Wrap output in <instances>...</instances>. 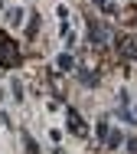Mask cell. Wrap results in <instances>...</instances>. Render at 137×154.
<instances>
[{
  "label": "cell",
  "mask_w": 137,
  "mask_h": 154,
  "mask_svg": "<svg viewBox=\"0 0 137 154\" xmlns=\"http://www.w3.org/2000/svg\"><path fill=\"white\" fill-rule=\"evenodd\" d=\"M7 20H10L13 26H16V23L23 20V10H20V7H10V10H7Z\"/></svg>",
  "instance_id": "obj_8"
},
{
  "label": "cell",
  "mask_w": 137,
  "mask_h": 154,
  "mask_svg": "<svg viewBox=\"0 0 137 154\" xmlns=\"http://www.w3.org/2000/svg\"><path fill=\"white\" fill-rule=\"evenodd\" d=\"M39 23H42V17H39V13H33V17H30V36H36Z\"/></svg>",
  "instance_id": "obj_10"
},
{
  "label": "cell",
  "mask_w": 137,
  "mask_h": 154,
  "mask_svg": "<svg viewBox=\"0 0 137 154\" xmlns=\"http://www.w3.org/2000/svg\"><path fill=\"white\" fill-rule=\"evenodd\" d=\"M66 118H68V131H72V134H78V138H85V131H88V128H85L82 115H78L75 108H68V112H66Z\"/></svg>",
  "instance_id": "obj_2"
},
{
  "label": "cell",
  "mask_w": 137,
  "mask_h": 154,
  "mask_svg": "<svg viewBox=\"0 0 137 154\" xmlns=\"http://www.w3.org/2000/svg\"><path fill=\"white\" fill-rule=\"evenodd\" d=\"M13 98H16V102H23V85H20L16 79H13Z\"/></svg>",
  "instance_id": "obj_11"
},
{
  "label": "cell",
  "mask_w": 137,
  "mask_h": 154,
  "mask_svg": "<svg viewBox=\"0 0 137 154\" xmlns=\"http://www.w3.org/2000/svg\"><path fill=\"white\" fill-rule=\"evenodd\" d=\"M95 7H98L101 13H114V10H118V0H95Z\"/></svg>",
  "instance_id": "obj_7"
},
{
  "label": "cell",
  "mask_w": 137,
  "mask_h": 154,
  "mask_svg": "<svg viewBox=\"0 0 137 154\" xmlns=\"http://www.w3.org/2000/svg\"><path fill=\"white\" fill-rule=\"evenodd\" d=\"M108 131H111V125L104 122V118H101V122H98V125H95V138H98L101 144H104V141H108Z\"/></svg>",
  "instance_id": "obj_6"
},
{
  "label": "cell",
  "mask_w": 137,
  "mask_h": 154,
  "mask_svg": "<svg viewBox=\"0 0 137 154\" xmlns=\"http://www.w3.org/2000/svg\"><path fill=\"white\" fill-rule=\"evenodd\" d=\"M23 62V53H20V43L10 39L7 33H0V66L3 69H16Z\"/></svg>",
  "instance_id": "obj_1"
},
{
  "label": "cell",
  "mask_w": 137,
  "mask_h": 154,
  "mask_svg": "<svg viewBox=\"0 0 137 154\" xmlns=\"http://www.w3.org/2000/svg\"><path fill=\"white\" fill-rule=\"evenodd\" d=\"M23 144H26V154H39V144H36V141L26 134V131H23Z\"/></svg>",
  "instance_id": "obj_9"
},
{
  "label": "cell",
  "mask_w": 137,
  "mask_h": 154,
  "mask_svg": "<svg viewBox=\"0 0 137 154\" xmlns=\"http://www.w3.org/2000/svg\"><path fill=\"white\" fill-rule=\"evenodd\" d=\"M121 144H124V134H121L118 128H111V131H108V141H104V148H108V151H118Z\"/></svg>",
  "instance_id": "obj_4"
},
{
  "label": "cell",
  "mask_w": 137,
  "mask_h": 154,
  "mask_svg": "<svg viewBox=\"0 0 137 154\" xmlns=\"http://www.w3.org/2000/svg\"><path fill=\"white\" fill-rule=\"evenodd\" d=\"M78 82H82V85H98V72L88 69V66H82V69H78Z\"/></svg>",
  "instance_id": "obj_3"
},
{
  "label": "cell",
  "mask_w": 137,
  "mask_h": 154,
  "mask_svg": "<svg viewBox=\"0 0 137 154\" xmlns=\"http://www.w3.org/2000/svg\"><path fill=\"white\" fill-rule=\"evenodd\" d=\"M56 69H59V72H72V69H75V56H72V53H62V56L56 59Z\"/></svg>",
  "instance_id": "obj_5"
},
{
  "label": "cell",
  "mask_w": 137,
  "mask_h": 154,
  "mask_svg": "<svg viewBox=\"0 0 137 154\" xmlns=\"http://www.w3.org/2000/svg\"><path fill=\"white\" fill-rule=\"evenodd\" d=\"M124 148H127V154H137V138H127Z\"/></svg>",
  "instance_id": "obj_12"
},
{
  "label": "cell",
  "mask_w": 137,
  "mask_h": 154,
  "mask_svg": "<svg viewBox=\"0 0 137 154\" xmlns=\"http://www.w3.org/2000/svg\"><path fill=\"white\" fill-rule=\"evenodd\" d=\"M52 154H66V151H59V148H56V151H52Z\"/></svg>",
  "instance_id": "obj_13"
}]
</instances>
